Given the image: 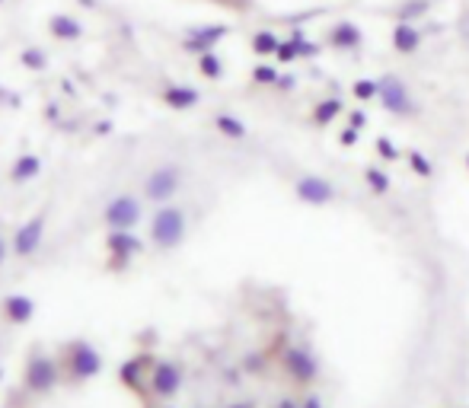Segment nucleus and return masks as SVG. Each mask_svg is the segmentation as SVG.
<instances>
[{"label":"nucleus","mask_w":469,"mask_h":408,"mask_svg":"<svg viewBox=\"0 0 469 408\" xmlns=\"http://www.w3.org/2000/svg\"><path fill=\"white\" fill-rule=\"evenodd\" d=\"M227 36V26H202V29H192L189 36H185V48L189 51H198V55H204V51H211L221 38Z\"/></svg>","instance_id":"1"},{"label":"nucleus","mask_w":469,"mask_h":408,"mask_svg":"<svg viewBox=\"0 0 469 408\" xmlns=\"http://www.w3.org/2000/svg\"><path fill=\"white\" fill-rule=\"evenodd\" d=\"M48 29H51V36H55V38H64V42H67V38L74 42V38L83 36V26L77 23V19L67 16V13H55V16L48 19Z\"/></svg>","instance_id":"2"},{"label":"nucleus","mask_w":469,"mask_h":408,"mask_svg":"<svg viewBox=\"0 0 469 408\" xmlns=\"http://www.w3.org/2000/svg\"><path fill=\"white\" fill-rule=\"evenodd\" d=\"M176 188V173L173 169H160L147 179V195L150 198H166Z\"/></svg>","instance_id":"3"},{"label":"nucleus","mask_w":469,"mask_h":408,"mask_svg":"<svg viewBox=\"0 0 469 408\" xmlns=\"http://www.w3.org/2000/svg\"><path fill=\"white\" fill-rule=\"evenodd\" d=\"M109 220L112 223H121V227L134 223V220H138V204L131 201V198H119V201L109 207Z\"/></svg>","instance_id":"4"},{"label":"nucleus","mask_w":469,"mask_h":408,"mask_svg":"<svg viewBox=\"0 0 469 408\" xmlns=\"http://www.w3.org/2000/svg\"><path fill=\"white\" fill-rule=\"evenodd\" d=\"M418 42H422V36H418V29L409 26V23H402V26L393 32V45L399 48V51H415Z\"/></svg>","instance_id":"5"},{"label":"nucleus","mask_w":469,"mask_h":408,"mask_svg":"<svg viewBox=\"0 0 469 408\" xmlns=\"http://www.w3.org/2000/svg\"><path fill=\"white\" fill-rule=\"evenodd\" d=\"M163 99L173 105V109H189L192 102H198V93L195 90H185V86H166Z\"/></svg>","instance_id":"6"},{"label":"nucleus","mask_w":469,"mask_h":408,"mask_svg":"<svg viewBox=\"0 0 469 408\" xmlns=\"http://www.w3.org/2000/svg\"><path fill=\"white\" fill-rule=\"evenodd\" d=\"M332 42H335L339 48H354V45H361L358 26H351V23H339V26L332 29Z\"/></svg>","instance_id":"7"},{"label":"nucleus","mask_w":469,"mask_h":408,"mask_svg":"<svg viewBox=\"0 0 469 408\" xmlns=\"http://www.w3.org/2000/svg\"><path fill=\"white\" fill-rule=\"evenodd\" d=\"M19 61H23L26 67H32V71H45L48 67V58H45L42 48H26V51L19 55Z\"/></svg>","instance_id":"8"},{"label":"nucleus","mask_w":469,"mask_h":408,"mask_svg":"<svg viewBox=\"0 0 469 408\" xmlns=\"http://www.w3.org/2000/svg\"><path fill=\"white\" fill-rule=\"evenodd\" d=\"M252 48H256L258 55L278 51V38H275V32H256V36H252Z\"/></svg>","instance_id":"9"},{"label":"nucleus","mask_w":469,"mask_h":408,"mask_svg":"<svg viewBox=\"0 0 469 408\" xmlns=\"http://www.w3.org/2000/svg\"><path fill=\"white\" fill-rule=\"evenodd\" d=\"M198 67H202V74L204 77H221V61H217V55L214 51H204L202 58H198Z\"/></svg>","instance_id":"10"},{"label":"nucleus","mask_w":469,"mask_h":408,"mask_svg":"<svg viewBox=\"0 0 469 408\" xmlns=\"http://www.w3.org/2000/svg\"><path fill=\"white\" fill-rule=\"evenodd\" d=\"M36 169H38L36 157H26V160H23V163H19V166H16V173H13V176H16V179H26V176H32Z\"/></svg>","instance_id":"11"},{"label":"nucleus","mask_w":469,"mask_h":408,"mask_svg":"<svg viewBox=\"0 0 469 408\" xmlns=\"http://www.w3.org/2000/svg\"><path fill=\"white\" fill-rule=\"evenodd\" d=\"M424 0H415V3H409L405 10H399V19H405V16H412V13H424Z\"/></svg>","instance_id":"12"},{"label":"nucleus","mask_w":469,"mask_h":408,"mask_svg":"<svg viewBox=\"0 0 469 408\" xmlns=\"http://www.w3.org/2000/svg\"><path fill=\"white\" fill-rule=\"evenodd\" d=\"M278 55H281V61H294L297 45H294V42H291V45H278Z\"/></svg>","instance_id":"13"},{"label":"nucleus","mask_w":469,"mask_h":408,"mask_svg":"<svg viewBox=\"0 0 469 408\" xmlns=\"http://www.w3.org/2000/svg\"><path fill=\"white\" fill-rule=\"evenodd\" d=\"M217 125H221V128H227L230 134H243V128H239L233 118H217Z\"/></svg>","instance_id":"14"},{"label":"nucleus","mask_w":469,"mask_h":408,"mask_svg":"<svg viewBox=\"0 0 469 408\" xmlns=\"http://www.w3.org/2000/svg\"><path fill=\"white\" fill-rule=\"evenodd\" d=\"M256 80H275V71H268V67H256Z\"/></svg>","instance_id":"15"},{"label":"nucleus","mask_w":469,"mask_h":408,"mask_svg":"<svg viewBox=\"0 0 469 408\" xmlns=\"http://www.w3.org/2000/svg\"><path fill=\"white\" fill-rule=\"evenodd\" d=\"M370 93H374V86L370 84H358V96H370Z\"/></svg>","instance_id":"16"},{"label":"nucleus","mask_w":469,"mask_h":408,"mask_svg":"<svg viewBox=\"0 0 469 408\" xmlns=\"http://www.w3.org/2000/svg\"><path fill=\"white\" fill-rule=\"evenodd\" d=\"M224 3H237V7H239V3H246V0H224ZM239 10H243V7H239Z\"/></svg>","instance_id":"17"}]
</instances>
